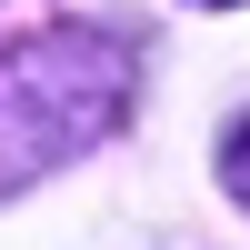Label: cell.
Returning a JSON list of instances; mask_svg holds the SVG:
<instances>
[{
	"label": "cell",
	"instance_id": "3957f363",
	"mask_svg": "<svg viewBox=\"0 0 250 250\" xmlns=\"http://www.w3.org/2000/svg\"><path fill=\"white\" fill-rule=\"evenodd\" d=\"M210 10H220V0H210Z\"/></svg>",
	"mask_w": 250,
	"mask_h": 250
},
{
	"label": "cell",
	"instance_id": "6da1fadb",
	"mask_svg": "<svg viewBox=\"0 0 250 250\" xmlns=\"http://www.w3.org/2000/svg\"><path fill=\"white\" fill-rule=\"evenodd\" d=\"M130 90H140V50L120 30L50 20V30L10 40L0 50V200L100 150L130 110Z\"/></svg>",
	"mask_w": 250,
	"mask_h": 250
},
{
	"label": "cell",
	"instance_id": "7a4b0ae2",
	"mask_svg": "<svg viewBox=\"0 0 250 250\" xmlns=\"http://www.w3.org/2000/svg\"><path fill=\"white\" fill-rule=\"evenodd\" d=\"M220 180H230V200L250 210V110H240V130L220 140Z\"/></svg>",
	"mask_w": 250,
	"mask_h": 250
}]
</instances>
